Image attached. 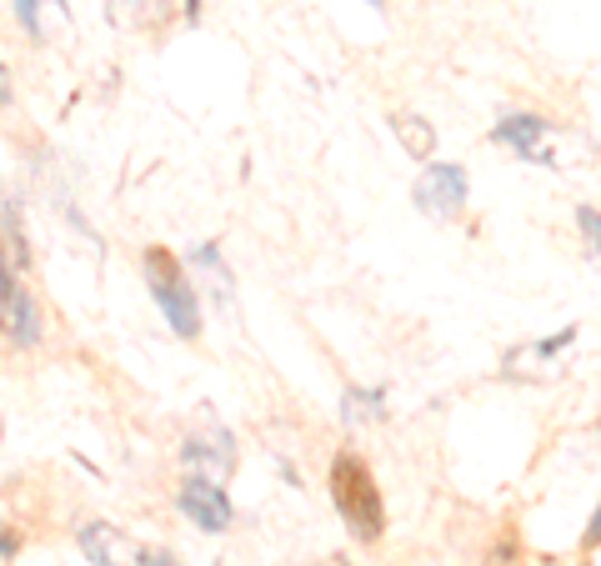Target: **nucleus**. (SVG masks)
<instances>
[{
	"instance_id": "obj_12",
	"label": "nucleus",
	"mask_w": 601,
	"mask_h": 566,
	"mask_svg": "<svg viewBox=\"0 0 601 566\" xmlns=\"http://www.w3.org/2000/svg\"><path fill=\"white\" fill-rule=\"evenodd\" d=\"M10 6H16V16H20V26H26L30 36H46V21H40V0H10Z\"/></svg>"
},
{
	"instance_id": "obj_14",
	"label": "nucleus",
	"mask_w": 601,
	"mask_h": 566,
	"mask_svg": "<svg viewBox=\"0 0 601 566\" xmlns=\"http://www.w3.org/2000/svg\"><path fill=\"white\" fill-rule=\"evenodd\" d=\"M587 542H601V506H597V516H591V526H587Z\"/></svg>"
},
{
	"instance_id": "obj_10",
	"label": "nucleus",
	"mask_w": 601,
	"mask_h": 566,
	"mask_svg": "<svg viewBox=\"0 0 601 566\" xmlns=\"http://www.w3.org/2000/svg\"><path fill=\"white\" fill-rule=\"evenodd\" d=\"M391 131H396V141L406 146V156L411 161H426L431 151H436V131H431L421 116H411V111H401L396 121H391Z\"/></svg>"
},
{
	"instance_id": "obj_6",
	"label": "nucleus",
	"mask_w": 601,
	"mask_h": 566,
	"mask_svg": "<svg viewBox=\"0 0 601 566\" xmlns=\"http://www.w3.org/2000/svg\"><path fill=\"white\" fill-rule=\"evenodd\" d=\"M180 512L200 526V532H226L230 526V502H226V486L206 481V476H190L180 481Z\"/></svg>"
},
{
	"instance_id": "obj_7",
	"label": "nucleus",
	"mask_w": 601,
	"mask_h": 566,
	"mask_svg": "<svg viewBox=\"0 0 601 566\" xmlns=\"http://www.w3.org/2000/svg\"><path fill=\"white\" fill-rule=\"evenodd\" d=\"M0 306H6V336L16 346H36L40 341V321H36V306H30L26 286H20L16 266H6L0 276Z\"/></svg>"
},
{
	"instance_id": "obj_9",
	"label": "nucleus",
	"mask_w": 601,
	"mask_h": 566,
	"mask_svg": "<svg viewBox=\"0 0 601 566\" xmlns=\"http://www.w3.org/2000/svg\"><path fill=\"white\" fill-rule=\"evenodd\" d=\"M571 341H577V326H566V331L546 336V341L516 346V351H511L506 361H501V371H506L511 381H536V376H546V371H541V361H551V356H561Z\"/></svg>"
},
{
	"instance_id": "obj_13",
	"label": "nucleus",
	"mask_w": 601,
	"mask_h": 566,
	"mask_svg": "<svg viewBox=\"0 0 601 566\" xmlns=\"http://www.w3.org/2000/svg\"><path fill=\"white\" fill-rule=\"evenodd\" d=\"M346 411H351V416H356V411H371V416H381V391H351Z\"/></svg>"
},
{
	"instance_id": "obj_2",
	"label": "nucleus",
	"mask_w": 601,
	"mask_h": 566,
	"mask_svg": "<svg viewBox=\"0 0 601 566\" xmlns=\"http://www.w3.org/2000/svg\"><path fill=\"white\" fill-rule=\"evenodd\" d=\"M140 266H146V286H150V296H156V306L166 311L170 331L186 336V341L200 336V301H196V286L186 281V271H180L160 246H150Z\"/></svg>"
},
{
	"instance_id": "obj_8",
	"label": "nucleus",
	"mask_w": 601,
	"mask_h": 566,
	"mask_svg": "<svg viewBox=\"0 0 601 566\" xmlns=\"http://www.w3.org/2000/svg\"><path fill=\"white\" fill-rule=\"evenodd\" d=\"M551 136V121H541V116L521 111V116H506V121H496V131H491V141L511 146L516 156H526V161H551L546 151H541V141Z\"/></svg>"
},
{
	"instance_id": "obj_5",
	"label": "nucleus",
	"mask_w": 601,
	"mask_h": 566,
	"mask_svg": "<svg viewBox=\"0 0 601 566\" xmlns=\"http://www.w3.org/2000/svg\"><path fill=\"white\" fill-rule=\"evenodd\" d=\"M80 552L96 566H150V552H140L126 532H116L110 522H86L80 526Z\"/></svg>"
},
{
	"instance_id": "obj_3",
	"label": "nucleus",
	"mask_w": 601,
	"mask_h": 566,
	"mask_svg": "<svg viewBox=\"0 0 601 566\" xmlns=\"http://www.w3.org/2000/svg\"><path fill=\"white\" fill-rule=\"evenodd\" d=\"M466 191H471L466 171H461V166H451V161H436V166H426V171L416 176V186H411V201H416L421 211L431 216V221H456V216L466 211Z\"/></svg>"
},
{
	"instance_id": "obj_1",
	"label": "nucleus",
	"mask_w": 601,
	"mask_h": 566,
	"mask_svg": "<svg viewBox=\"0 0 601 566\" xmlns=\"http://www.w3.org/2000/svg\"><path fill=\"white\" fill-rule=\"evenodd\" d=\"M331 496H336L341 516H346V526L361 536V542H376L381 526H386V512H381V491L376 481H371V466L361 461V456H336L331 461Z\"/></svg>"
},
{
	"instance_id": "obj_11",
	"label": "nucleus",
	"mask_w": 601,
	"mask_h": 566,
	"mask_svg": "<svg viewBox=\"0 0 601 566\" xmlns=\"http://www.w3.org/2000/svg\"><path fill=\"white\" fill-rule=\"evenodd\" d=\"M577 226H581V236H587V256H591V266L601 271V211L581 206V211H577Z\"/></svg>"
},
{
	"instance_id": "obj_15",
	"label": "nucleus",
	"mask_w": 601,
	"mask_h": 566,
	"mask_svg": "<svg viewBox=\"0 0 601 566\" xmlns=\"http://www.w3.org/2000/svg\"><path fill=\"white\" fill-rule=\"evenodd\" d=\"M150 566H180L176 556H166V552H150Z\"/></svg>"
},
{
	"instance_id": "obj_4",
	"label": "nucleus",
	"mask_w": 601,
	"mask_h": 566,
	"mask_svg": "<svg viewBox=\"0 0 601 566\" xmlns=\"http://www.w3.org/2000/svg\"><path fill=\"white\" fill-rule=\"evenodd\" d=\"M180 456H186L190 476H206V481H220V486H226V476L236 471V441H230L226 426H210V431L186 436Z\"/></svg>"
}]
</instances>
